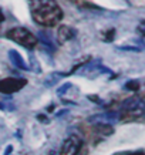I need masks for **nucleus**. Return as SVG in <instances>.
Masks as SVG:
<instances>
[{
    "instance_id": "f257e3e1",
    "label": "nucleus",
    "mask_w": 145,
    "mask_h": 155,
    "mask_svg": "<svg viewBox=\"0 0 145 155\" xmlns=\"http://www.w3.org/2000/svg\"><path fill=\"white\" fill-rule=\"evenodd\" d=\"M31 17L37 24L54 27L63 19V10L56 0H28Z\"/></svg>"
},
{
    "instance_id": "f03ea898",
    "label": "nucleus",
    "mask_w": 145,
    "mask_h": 155,
    "mask_svg": "<svg viewBox=\"0 0 145 155\" xmlns=\"http://www.w3.org/2000/svg\"><path fill=\"white\" fill-rule=\"evenodd\" d=\"M6 37L26 48H34L37 46V37L24 27H13L6 33Z\"/></svg>"
},
{
    "instance_id": "7ed1b4c3",
    "label": "nucleus",
    "mask_w": 145,
    "mask_h": 155,
    "mask_svg": "<svg viewBox=\"0 0 145 155\" xmlns=\"http://www.w3.org/2000/svg\"><path fill=\"white\" fill-rule=\"evenodd\" d=\"M27 84L26 78H16V77H7L0 80V93L3 94H13L17 93Z\"/></svg>"
},
{
    "instance_id": "20e7f679",
    "label": "nucleus",
    "mask_w": 145,
    "mask_h": 155,
    "mask_svg": "<svg viewBox=\"0 0 145 155\" xmlns=\"http://www.w3.org/2000/svg\"><path fill=\"white\" fill-rule=\"evenodd\" d=\"M81 145H83V141L80 137L70 135L63 142V145L60 148V155H78Z\"/></svg>"
},
{
    "instance_id": "39448f33",
    "label": "nucleus",
    "mask_w": 145,
    "mask_h": 155,
    "mask_svg": "<svg viewBox=\"0 0 145 155\" xmlns=\"http://www.w3.org/2000/svg\"><path fill=\"white\" fill-rule=\"evenodd\" d=\"M75 36V31L73 30L71 27H68V26H60L58 27V31H57V40H58V43H66L68 41V40H71V38Z\"/></svg>"
},
{
    "instance_id": "423d86ee",
    "label": "nucleus",
    "mask_w": 145,
    "mask_h": 155,
    "mask_svg": "<svg viewBox=\"0 0 145 155\" xmlns=\"http://www.w3.org/2000/svg\"><path fill=\"white\" fill-rule=\"evenodd\" d=\"M9 56H10V61H12L17 68H20V70H28V67L26 66L23 57H21V54H20L19 51H16V50H10Z\"/></svg>"
},
{
    "instance_id": "0eeeda50",
    "label": "nucleus",
    "mask_w": 145,
    "mask_h": 155,
    "mask_svg": "<svg viewBox=\"0 0 145 155\" xmlns=\"http://www.w3.org/2000/svg\"><path fill=\"white\" fill-rule=\"evenodd\" d=\"M97 131L100 134H103V135H110V134L114 132V128L111 125H108V124H98L97 125Z\"/></svg>"
},
{
    "instance_id": "6e6552de",
    "label": "nucleus",
    "mask_w": 145,
    "mask_h": 155,
    "mask_svg": "<svg viewBox=\"0 0 145 155\" xmlns=\"http://www.w3.org/2000/svg\"><path fill=\"white\" fill-rule=\"evenodd\" d=\"M114 36H115V28H110L108 31L104 33V40H105V41H112V40H114Z\"/></svg>"
},
{
    "instance_id": "1a4fd4ad",
    "label": "nucleus",
    "mask_w": 145,
    "mask_h": 155,
    "mask_svg": "<svg viewBox=\"0 0 145 155\" xmlns=\"http://www.w3.org/2000/svg\"><path fill=\"white\" fill-rule=\"evenodd\" d=\"M125 88L131 90V91H138V88H140V83H138V81H130V83H127Z\"/></svg>"
},
{
    "instance_id": "9d476101",
    "label": "nucleus",
    "mask_w": 145,
    "mask_h": 155,
    "mask_svg": "<svg viewBox=\"0 0 145 155\" xmlns=\"http://www.w3.org/2000/svg\"><path fill=\"white\" fill-rule=\"evenodd\" d=\"M121 155H145L144 151H134V152H127V154H121Z\"/></svg>"
},
{
    "instance_id": "9b49d317",
    "label": "nucleus",
    "mask_w": 145,
    "mask_h": 155,
    "mask_svg": "<svg viewBox=\"0 0 145 155\" xmlns=\"http://www.w3.org/2000/svg\"><path fill=\"white\" fill-rule=\"evenodd\" d=\"M3 20H5V14L2 13V10H0V23H2Z\"/></svg>"
}]
</instances>
